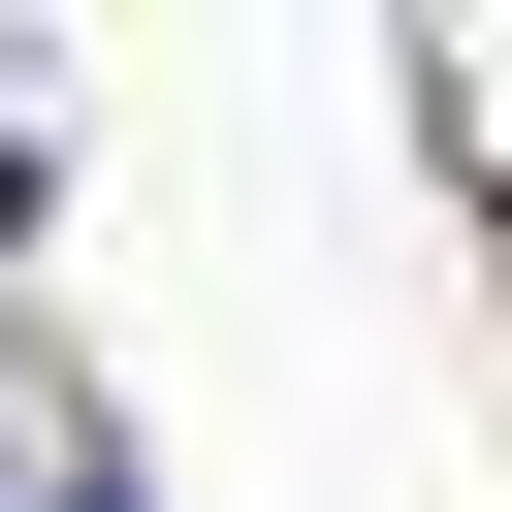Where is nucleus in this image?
<instances>
[{
	"label": "nucleus",
	"mask_w": 512,
	"mask_h": 512,
	"mask_svg": "<svg viewBox=\"0 0 512 512\" xmlns=\"http://www.w3.org/2000/svg\"><path fill=\"white\" fill-rule=\"evenodd\" d=\"M0 512H128V448H96L64 384H0Z\"/></svg>",
	"instance_id": "nucleus-1"
},
{
	"label": "nucleus",
	"mask_w": 512,
	"mask_h": 512,
	"mask_svg": "<svg viewBox=\"0 0 512 512\" xmlns=\"http://www.w3.org/2000/svg\"><path fill=\"white\" fill-rule=\"evenodd\" d=\"M416 96H448V160H512V32H416Z\"/></svg>",
	"instance_id": "nucleus-2"
},
{
	"label": "nucleus",
	"mask_w": 512,
	"mask_h": 512,
	"mask_svg": "<svg viewBox=\"0 0 512 512\" xmlns=\"http://www.w3.org/2000/svg\"><path fill=\"white\" fill-rule=\"evenodd\" d=\"M0 224H32V64H0Z\"/></svg>",
	"instance_id": "nucleus-3"
}]
</instances>
